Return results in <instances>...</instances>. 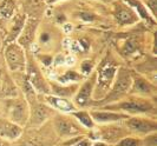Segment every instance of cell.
<instances>
[{
	"instance_id": "cell-1",
	"label": "cell",
	"mask_w": 157,
	"mask_h": 146,
	"mask_svg": "<svg viewBox=\"0 0 157 146\" xmlns=\"http://www.w3.org/2000/svg\"><path fill=\"white\" fill-rule=\"evenodd\" d=\"M130 81H131V79H130L129 73L126 72L125 69H121L119 76H118L117 83L115 85L113 91H112V93H111V95H110L111 99L117 98L118 95L125 93L126 91H128V88H129V86H130Z\"/></svg>"
},
{
	"instance_id": "cell-2",
	"label": "cell",
	"mask_w": 157,
	"mask_h": 146,
	"mask_svg": "<svg viewBox=\"0 0 157 146\" xmlns=\"http://www.w3.org/2000/svg\"><path fill=\"white\" fill-rule=\"evenodd\" d=\"M6 57H7V62L12 69H19L24 65L23 53H21L20 48L16 45L8 46L7 51H6Z\"/></svg>"
},
{
	"instance_id": "cell-3",
	"label": "cell",
	"mask_w": 157,
	"mask_h": 146,
	"mask_svg": "<svg viewBox=\"0 0 157 146\" xmlns=\"http://www.w3.org/2000/svg\"><path fill=\"white\" fill-rule=\"evenodd\" d=\"M128 125H129V127H131L134 131L143 132V133L154 131L156 129V126H155L154 123H150V122H147V120H142V119H136V118L130 119L128 122Z\"/></svg>"
},
{
	"instance_id": "cell-4",
	"label": "cell",
	"mask_w": 157,
	"mask_h": 146,
	"mask_svg": "<svg viewBox=\"0 0 157 146\" xmlns=\"http://www.w3.org/2000/svg\"><path fill=\"white\" fill-rule=\"evenodd\" d=\"M56 126H57V130L59 131V133L63 136H72L78 132V129L73 124L65 119H57Z\"/></svg>"
},
{
	"instance_id": "cell-5",
	"label": "cell",
	"mask_w": 157,
	"mask_h": 146,
	"mask_svg": "<svg viewBox=\"0 0 157 146\" xmlns=\"http://www.w3.org/2000/svg\"><path fill=\"white\" fill-rule=\"evenodd\" d=\"M121 108L123 110H128L130 112H144L151 108V105L148 103H143V101H129V103H124L121 104Z\"/></svg>"
},
{
	"instance_id": "cell-6",
	"label": "cell",
	"mask_w": 157,
	"mask_h": 146,
	"mask_svg": "<svg viewBox=\"0 0 157 146\" xmlns=\"http://www.w3.org/2000/svg\"><path fill=\"white\" fill-rule=\"evenodd\" d=\"M29 74H30V79H31L32 81V85H34L39 91H44V92H46L47 88L45 84H44V81H43V79L40 78L39 73H38V71L36 69L34 66H31L30 69H29Z\"/></svg>"
},
{
	"instance_id": "cell-7",
	"label": "cell",
	"mask_w": 157,
	"mask_h": 146,
	"mask_svg": "<svg viewBox=\"0 0 157 146\" xmlns=\"http://www.w3.org/2000/svg\"><path fill=\"white\" fill-rule=\"evenodd\" d=\"M91 90H92V81H87L86 84H84L82 90L79 91L78 97L76 98L79 105H85L86 104L89 98H90V94H91Z\"/></svg>"
},
{
	"instance_id": "cell-8",
	"label": "cell",
	"mask_w": 157,
	"mask_h": 146,
	"mask_svg": "<svg viewBox=\"0 0 157 146\" xmlns=\"http://www.w3.org/2000/svg\"><path fill=\"white\" fill-rule=\"evenodd\" d=\"M36 25H37V23L33 21V20H31V23H29L27 25H26V27H25V30H24L23 37H21V40H20L21 44L27 45V44L31 43V40L33 39V37H34Z\"/></svg>"
},
{
	"instance_id": "cell-9",
	"label": "cell",
	"mask_w": 157,
	"mask_h": 146,
	"mask_svg": "<svg viewBox=\"0 0 157 146\" xmlns=\"http://www.w3.org/2000/svg\"><path fill=\"white\" fill-rule=\"evenodd\" d=\"M0 133L2 136H6L10 138H16L20 134V129L16 126V125H12V124H4V125H0Z\"/></svg>"
},
{
	"instance_id": "cell-10",
	"label": "cell",
	"mask_w": 157,
	"mask_h": 146,
	"mask_svg": "<svg viewBox=\"0 0 157 146\" xmlns=\"http://www.w3.org/2000/svg\"><path fill=\"white\" fill-rule=\"evenodd\" d=\"M92 117L97 122H112V120H118L123 115L113 114V113H105V112H94L92 113Z\"/></svg>"
},
{
	"instance_id": "cell-11",
	"label": "cell",
	"mask_w": 157,
	"mask_h": 146,
	"mask_svg": "<svg viewBox=\"0 0 157 146\" xmlns=\"http://www.w3.org/2000/svg\"><path fill=\"white\" fill-rule=\"evenodd\" d=\"M116 18L121 24H131L134 23V14L128 9H119L116 13Z\"/></svg>"
},
{
	"instance_id": "cell-12",
	"label": "cell",
	"mask_w": 157,
	"mask_h": 146,
	"mask_svg": "<svg viewBox=\"0 0 157 146\" xmlns=\"http://www.w3.org/2000/svg\"><path fill=\"white\" fill-rule=\"evenodd\" d=\"M115 72H116V69L113 66H106V67L101 69V77H99L101 78V83L104 85L109 84L112 77H113V74H115Z\"/></svg>"
},
{
	"instance_id": "cell-13",
	"label": "cell",
	"mask_w": 157,
	"mask_h": 146,
	"mask_svg": "<svg viewBox=\"0 0 157 146\" xmlns=\"http://www.w3.org/2000/svg\"><path fill=\"white\" fill-rule=\"evenodd\" d=\"M48 101L51 104H53V106L57 108L62 110V111H71L73 110V106L71 105V103H69L65 99H58V98H48Z\"/></svg>"
},
{
	"instance_id": "cell-14",
	"label": "cell",
	"mask_w": 157,
	"mask_h": 146,
	"mask_svg": "<svg viewBox=\"0 0 157 146\" xmlns=\"http://www.w3.org/2000/svg\"><path fill=\"white\" fill-rule=\"evenodd\" d=\"M47 117V111L45 107H38L34 110V113H33V118H32V123L39 124L41 122H44V119Z\"/></svg>"
},
{
	"instance_id": "cell-15",
	"label": "cell",
	"mask_w": 157,
	"mask_h": 146,
	"mask_svg": "<svg viewBox=\"0 0 157 146\" xmlns=\"http://www.w3.org/2000/svg\"><path fill=\"white\" fill-rule=\"evenodd\" d=\"M12 12H13V2L12 1H5L2 5H1V7H0V13H1V16L8 17L12 16Z\"/></svg>"
},
{
	"instance_id": "cell-16",
	"label": "cell",
	"mask_w": 157,
	"mask_h": 146,
	"mask_svg": "<svg viewBox=\"0 0 157 146\" xmlns=\"http://www.w3.org/2000/svg\"><path fill=\"white\" fill-rule=\"evenodd\" d=\"M135 90L138 92H150L151 91V86H150L147 81L142 80V79H137L135 83Z\"/></svg>"
},
{
	"instance_id": "cell-17",
	"label": "cell",
	"mask_w": 157,
	"mask_h": 146,
	"mask_svg": "<svg viewBox=\"0 0 157 146\" xmlns=\"http://www.w3.org/2000/svg\"><path fill=\"white\" fill-rule=\"evenodd\" d=\"M75 115H76L86 127H92V126H94V123H92L90 115L87 114V113H85V112H78V113H75Z\"/></svg>"
},
{
	"instance_id": "cell-18",
	"label": "cell",
	"mask_w": 157,
	"mask_h": 146,
	"mask_svg": "<svg viewBox=\"0 0 157 146\" xmlns=\"http://www.w3.org/2000/svg\"><path fill=\"white\" fill-rule=\"evenodd\" d=\"M124 50H125L126 54H130V53H132V52H135V51L137 50V43H136V40H135V39L128 40L125 44V47H124Z\"/></svg>"
},
{
	"instance_id": "cell-19",
	"label": "cell",
	"mask_w": 157,
	"mask_h": 146,
	"mask_svg": "<svg viewBox=\"0 0 157 146\" xmlns=\"http://www.w3.org/2000/svg\"><path fill=\"white\" fill-rule=\"evenodd\" d=\"M138 145H140V140L132 138H126L124 140H122L118 144V146H138Z\"/></svg>"
},
{
	"instance_id": "cell-20",
	"label": "cell",
	"mask_w": 157,
	"mask_h": 146,
	"mask_svg": "<svg viewBox=\"0 0 157 146\" xmlns=\"http://www.w3.org/2000/svg\"><path fill=\"white\" fill-rule=\"evenodd\" d=\"M82 67H83V72H84V73H89V72L91 71V64H90V62H84Z\"/></svg>"
},
{
	"instance_id": "cell-21",
	"label": "cell",
	"mask_w": 157,
	"mask_h": 146,
	"mask_svg": "<svg viewBox=\"0 0 157 146\" xmlns=\"http://www.w3.org/2000/svg\"><path fill=\"white\" fill-rule=\"evenodd\" d=\"M80 18H83L85 21H90V20H92L94 17V14H89V13H82L80 14Z\"/></svg>"
},
{
	"instance_id": "cell-22",
	"label": "cell",
	"mask_w": 157,
	"mask_h": 146,
	"mask_svg": "<svg viewBox=\"0 0 157 146\" xmlns=\"http://www.w3.org/2000/svg\"><path fill=\"white\" fill-rule=\"evenodd\" d=\"M29 2L31 4V6L33 7H38L41 5V0H29Z\"/></svg>"
},
{
	"instance_id": "cell-23",
	"label": "cell",
	"mask_w": 157,
	"mask_h": 146,
	"mask_svg": "<svg viewBox=\"0 0 157 146\" xmlns=\"http://www.w3.org/2000/svg\"><path fill=\"white\" fill-rule=\"evenodd\" d=\"M76 146H90V143L87 141V140H83V141H80V143H78Z\"/></svg>"
},
{
	"instance_id": "cell-24",
	"label": "cell",
	"mask_w": 157,
	"mask_h": 146,
	"mask_svg": "<svg viewBox=\"0 0 157 146\" xmlns=\"http://www.w3.org/2000/svg\"><path fill=\"white\" fill-rule=\"evenodd\" d=\"M41 40H43V41H47V36H46V34L41 36Z\"/></svg>"
},
{
	"instance_id": "cell-25",
	"label": "cell",
	"mask_w": 157,
	"mask_h": 146,
	"mask_svg": "<svg viewBox=\"0 0 157 146\" xmlns=\"http://www.w3.org/2000/svg\"><path fill=\"white\" fill-rule=\"evenodd\" d=\"M94 146H105V145H104V144H96Z\"/></svg>"
},
{
	"instance_id": "cell-26",
	"label": "cell",
	"mask_w": 157,
	"mask_h": 146,
	"mask_svg": "<svg viewBox=\"0 0 157 146\" xmlns=\"http://www.w3.org/2000/svg\"><path fill=\"white\" fill-rule=\"evenodd\" d=\"M0 146H6V145H5V144H4L2 141H0Z\"/></svg>"
},
{
	"instance_id": "cell-27",
	"label": "cell",
	"mask_w": 157,
	"mask_h": 146,
	"mask_svg": "<svg viewBox=\"0 0 157 146\" xmlns=\"http://www.w3.org/2000/svg\"><path fill=\"white\" fill-rule=\"evenodd\" d=\"M48 1H50V2H51V1H55V0H48Z\"/></svg>"
},
{
	"instance_id": "cell-28",
	"label": "cell",
	"mask_w": 157,
	"mask_h": 146,
	"mask_svg": "<svg viewBox=\"0 0 157 146\" xmlns=\"http://www.w3.org/2000/svg\"><path fill=\"white\" fill-rule=\"evenodd\" d=\"M103 1H110V0H103Z\"/></svg>"
}]
</instances>
